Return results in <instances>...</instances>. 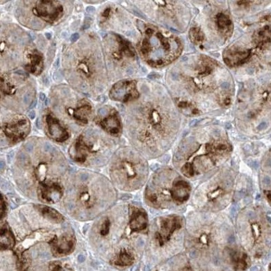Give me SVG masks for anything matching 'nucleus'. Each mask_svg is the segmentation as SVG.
Returning <instances> with one entry per match:
<instances>
[{
	"mask_svg": "<svg viewBox=\"0 0 271 271\" xmlns=\"http://www.w3.org/2000/svg\"><path fill=\"white\" fill-rule=\"evenodd\" d=\"M189 225L184 235V244L198 271H228L231 268L228 250L229 241H222V230L211 222Z\"/></svg>",
	"mask_w": 271,
	"mask_h": 271,
	"instance_id": "f257e3e1",
	"label": "nucleus"
},
{
	"mask_svg": "<svg viewBox=\"0 0 271 271\" xmlns=\"http://www.w3.org/2000/svg\"><path fill=\"white\" fill-rule=\"evenodd\" d=\"M189 182L172 169H163L151 177L145 191V198L151 207L169 209L179 207L189 200Z\"/></svg>",
	"mask_w": 271,
	"mask_h": 271,
	"instance_id": "f03ea898",
	"label": "nucleus"
},
{
	"mask_svg": "<svg viewBox=\"0 0 271 271\" xmlns=\"http://www.w3.org/2000/svg\"><path fill=\"white\" fill-rule=\"evenodd\" d=\"M184 220L177 214L158 218L150 230V251L155 256L169 259L168 249L174 250V244L180 245L184 241Z\"/></svg>",
	"mask_w": 271,
	"mask_h": 271,
	"instance_id": "7ed1b4c3",
	"label": "nucleus"
},
{
	"mask_svg": "<svg viewBox=\"0 0 271 271\" xmlns=\"http://www.w3.org/2000/svg\"><path fill=\"white\" fill-rule=\"evenodd\" d=\"M233 180L230 172H222L201 185L194 194L201 209L216 212L227 206L232 198Z\"/></svg>",
	"mask_w": 271,
	"mask_h": 271,
	"instance_id": "20e7f679",
	"label": "nucleus"
},
{
	"mask_svg": "<svg viewBox=\"0 0 271 271\" xmlns=\"http://www.w3.org/2000/svg\"><path fill=\"white\" fill-rule=\"evenodd\" d=\"M244 228L242 227V240L248 252L256 257H260L266 252L270 241V227L266 218L261 212L250 209L244 213Z\"/></svg>",
	"mask_w": 271,
	"mask_h": 271,
	"instance_id": "39448f33",
	"label": "nucleus"
},
{
	"mask_svg": "<svg viewBox=\"0 0 271 271\" xmlns=\"http://www.w3.org/2000/svg\"><path fill=\"white\" fill-rule=\"evenodd\" d=\"M23 44V34L17 26L0 24V73L19 66Z\"/></svg>",
	"mask_w": 271,
	"mask_h": 271,
	"instance_id": "423d86ee",
	"label": "nucleus"
},
{
	"mask_svg": "<svg viewBox=\"0 0 271 271\" xmlns=\"http://www.w3.org/2000/svg\"><path fill=\"white\" fill-rule=\"evenodd\" d=\"M22 76L16 72L0 73V106L11 111H19L22 108L25 95L34 92H23L25 81Z\"/></svg>",
	"mask_w": 271,
	"mask_h": 271,
	"instance_id": "0eeeda50",
	"label": "nucleus"
},
{
	"mask_svg": "<svg viewBox=\"0 0 271 271\" xmlns=\"http://www.w3.org/2000/svg\"><path fill=\"white\" fill-rule=\"evenodd\" d=\"M29 130L26 118L0 106V146L22 139Z\"/></svg>",
	"mask_w": 271,
	"mask_h": 271,
	"instance_id": "6e6552de",
	"label": "nucleus"
},
{
	"mask_svg": "<svg viewBox=\"0 0 271 271\" xmlns=\"http://www.w3.org/2000/svg\"><path fill=\"white\" fill-rule=\"evenodd\" d=\"M84 51L85 56L78 54L75 51L77 54L74 56V63L76 64L74 67L76 69L75 73L78 74L77 77L80 75V79L82 80L79 89L86 91L88 86H90L92 82H95L92 76L94 73L91 71H96V72L101 74L103 64L98 49L92 50L88 46V49L84 48Z\"/></svg>",
	"mask_w": 271,
	"mask_h": 271,
	"instance_id": "1a4fd4ad",
	"label": "nucleus"
},
{
	"mask_svg": "<svg viewBox=\"0 0 271 271\" xmlns=\"http://www.w3.org/2000/svg\"><path fill=\"white\" fill-rule=\"evenodd\" d=\"M154 271H194L185 256H175L159 264Z\"/></svg>",
	"mask_w": 271,
	"mask_h": 271,
	"instance_id": "9d476101",
	"label": "nucleus"
},
{
	"mask_svg": "<svg viewBox=\"0 0 271 271\" xmlns=\"http://www.w3.org/2000/svg\"><path fill=\"white\" fill-rule=\"evenodd\" d=\"M148 216L142 208H134L129 220V228L134 232H141L147 229Z\"/></svg>",
	"mask_w": 271,
	"mask_h": 271,
	"instance_id": "9b49d317",
	"label": "nucleus"
},
{
	"mask_svg": "<svg viewBox=\"0 0 271 271\" xmlns=\"http://www.w3.org/2000/svg\"><path fill=\"white\" fill-rule=\"evenodd\" d=\"M46 121L48 127V132L54 139L61 142L68 138V133L59 124L58 121L52 117V116L48 115L46 117Z\"/></svg>",
	"mask_w": 271,
	"mask_h": 271,
	"instance_id": "f8f14e48",
	"label": "nucleus"
},
{
	"mask_svg": "<svg viewBox=\"0 0 271 271\" xmlns=\"http://www.w3.org/2000/svg\"><path fill=\"white\" fill-rule=\"evenodd\" d=\"M41 196L48 201H56L61 197V189L58 186H52L50 187H44L41 190Z\"/></svg>",
	"mask_w": 271,
	"mask_h": 271,
	"instance_id": "ddd939ff",
	"label": "nucleus"
},
{
	"mask_svg": "<svg viewBox=\"0 0 271 271\" xmlns=\"http://www.w3.org/2000/svg\"><path fill=\"white\" fill-rule=\"evenodd\" d=\"M101 125L104 128L111 134H118L120 130V124L118 119L115 115L110 116L106 119L101 122Z\"/></svg>",
	"mask_w": 271,
	"mask_h": 271,
	"instance_id": "4468645a",
	"label": "nucleus"
},
{
	"mask_svg": "<svg viewBox=\"0 0 271 271\" xmlns=\"http://www.w3.org/2000/svg\"><path fill=\"white\" fill-rule=\"evenodd\" d=\"M135 257L132 253L126 250H122L116 260L115 264L120 266H130L134 262Z\"/></svg>",
	"mask_w": 271,
	"mask_h": 271,
	"instance_id": "2eb2a0df",
	"label": "nucleus"
},
{
	"mask_svg": "<svg viewBox=\"0 0 271 271\" xmlns=\"http://www.w3.org/2000/svg\"><path fill=\"white\" fill-rule=\"evenodd\" d=\"M14 243V238L7 228L0 230V249H7L12 247Z\"/></svg>",
	"mask_w": 271,
	"mask_h": 271,
	"instance_id": "dca6fc26",
	"label": "nucleus"
},
{
	"mask_svg": "<svg viewBox=\"0 0 271 271\" xmlns=\"http://www.w3.org/2000/svg\"><path fill=\"white\" fill-rule=\"evenodd\" d=\"M37 207L41 214L44 215V216L46 217L49 220L54 222H60L63 220V218L59 212H57L56 210L51 209L48 207H45V206L38 205Z\"/></svg>",
	"mask_w": 271,
	"mask_h": 271,
	"instance_id": "f3484780",
	"label": "nucleus"
},
{
	"mask_svg": "<svg viewBox=\"0 0 271 271\" xmlns=\"http://www.w3.org/2000/svg\"><path fill=\"white\" fill-rule=\"evenodd\" d=\"M73 241L68 239H62L58 241V243L55 245L56 250L59 254H67L73 249Z\"/></svg>",
	"mask_w": 271,
	"mask_h": 271,
	"instance_id": "a211bd4d",
	"label": "nucleus"
},
{
	"mask_svg": "<svg viewBox=\"0 0 271 271\" xmlns=\"http://www.w3.org/2000/svg\"><path fill=\"white\" fill-rule=\"evenodd\" d=\"M109 227H110V222H109L108 219H107V220H104V222L102 225L101 230H100V233L103 235H107L109 232Z\"/></svg>",
	"mask_w": 271,
	"mask_h": 271,
	"instance_id": "6ab92c4d",
	"label": "nucleus"
},
{
	"mask_svg": "<svg viewBox=\"0 0 271 271\" xmlns=\"http://www.w3.org/2000/svg\"><path fill=\"white\" fill-rule=\"evenodd\" d=\"M33 149H34V145H33L32 142H28L27 143H26L25 149L26 150V151L29 152V153H31V152L33 151Z\"/></svg>",
	"mask_w": 271,
	"mask_h": 271,
	"instance_id": "aec40b11",
	"label": "nucleus"
},
{
	"mask_svg": "<svg viewBox=\"0 0 271 271\" xmlns=\"http://www.w3.org/2000/svg\"><path fill=\"white\" fill-rule=\"evenodd\" d=\"M79 39V35L78 33H74L71 37V40L72 42H75Z\"/></svg>",
	"mask_w": 271,
	"mask_h": 271,
	"instance_id": "412c9836",
	"label": "nucleus"
},
{
	"mask_svg": "<svg viewBox=\"0 0 271 271\" xmlns=\"http://www.w3.org/2000/svg\"><path fill=\"white\" fill-rule=\"evenodd\" d=\"M266 125H267V124H266V123H265V122H263V123H262V124H260L258 126H257V129H258V130H262V129L266 128Z\"/></svg>",
	"mask_w": 271,
	"mask_h": 271,
	"instance_id": "4be33fe9",
	"label": "nucleus"
},
{
	"mask_svg": "<svg viewBox=\"0 0 271 271\" xmlns=\"http://www.w3.org/2000/svg\"><path fill=\"white\" fill-rule=\"evenodd\" d=\"M95 10H96L95 8H94L93 6H88V7L86 8L87 12L90 13V14H92V13H93V12H94Z\"/></svg>",
	"mask_w": 271,
	"mask_h": 271,
	"instance_id": "5701e85b",
	"label": "nucleus"
},
{
	"mask_svg": "<svg viewBox=\"0 0 271 271\" xmlns=\"http://www.w3.org/2000/svg\"><path fill=\"white\" fill-rule=\"evenodd\" d=\"M107 109H104V108H102V109H100L99 111H98V114H99L100 115H101V116H103V115H106L107 114Z\"/></svg>",
	"mask_w": 271,
	"mask_h": 271,
	"instance_id": "b1692460",
	"label": "nucleus"
},
{
	"mask_svg": "<svg viewBox=\"0 0 271 271\" xmlns=\"http://www.w3.org/2000/svg\"><path fill=\"white\" fill-rule=\"evenodd\" d=\"M28 115H29V118L31 119H34L35 117V111H31L30 112H29Z\"/></svg>",
	"mask_w": 271,
	"mask_h": 271,
	"instance_id": "393cba45",
	"label": "nucleus"
},
{
	"mask_svg": "<svg viewBox=\"0 0 271 271\" xmlns=\"http://www.w3.org/2000/svg\"><path fill=\"white\" fill-rule=\"evenodd\" d=\"M78 261L79 262H84L85 261V257L83 256V255H79V256H78Z\"/></svg>",
	"mask_w": 271,
	"mask_h": 271,
	"instance_id": "a878e982",
	"label": "nucleus"
},
{
	"mask_svg": "<svg viewBox=\"0 0 271 271\" xmlns=\"http://www.w3.org/2000/svg\"><path fill=\"white\" fill-rule=\"evenodd\" d=\"M88 178V176L87 175V174H82V175L81 176V180L83 181L86 180Z\"/></svg>",
	"mask_w": 271,
	"mask_h": 271,
	"instance_id": "bb28decb",
	"label": "nucleus"
},
{
	"mask_svg": "<svg viewBox=\"0 0 271 271\" xmlns=\"http://www.w3.org/2000/svg\"><path fill=\"white\" fill-rule=\"evenodd\" d=\"M198 122H199V120H198V119L193 120V121H192V122H191V124H190V125H191V126H193V125L197 124V123H198Z\"/></svg>",
	"mask_w": 271,
	"mask_h": 271,
	"instance_id": "cd10ccee",
	"label": "nucleus"
},
{
	"mask_svg": "<svg viewBox=\"0 0 271 271\" xmlns=\"http://www.w3.org/2000/svg\"><path fill=\"white\" fill-rule=\"evenodd\" d=\"M39 98H40V99H41V100H44L45 98H46V96H45V94L44 93H41L39 94Z\"/></svg>",
	"mask_w": 271,
	"mask_h": 271,
	"instance_id": "c85d7f7f",
	"label": "nucleus"
},
{
	"mask_svg": "<svg viewBox=\"0 0 271 271\" xmlns=\"http://www.w3.org/2000/svg\"><path fill=\"white\" fill-rule=\"evenodd\" d=\"M222 88H228V84L227 83H224V84H222Z\"/></svg>",
	"mask_w": 271,
	"mask_h": 271,
	"instance_id": "c756f323",
	"label": "nucleus"
},
{
	"mask_svg": "<svg viewBox=\"0 0 271 271\" xmlns=\"http://www.w3.org/2000/svg\"><path fill=\"white\" fill-rule=\"evenodd\" d=\"M4 165H5V163H4V161H0V169H3L4 167Z\"/></svg>",
	"mask_w": 271,
	"mask_h": 271,
	"instance_id": "7c9ffc66",
	"label": "nucleus"
},
{
	"mask_svg": "<svg viewBox=\"0 0 271 271\" xmlns=\"http://www.w3.org/2000/svg\"><path fill=\"white\" fill-rule=\"evenodd\" d=\"M36 125H37V127H38V128H40V126H39V119H37V122H36Z\"/></svg>",
	"mask_w": 271,
	"mask_h": 271,
	"instance_id": "2f4dec72",
	"label": "nucleus"
},
{
	"mask_svg": "<svg viewBox=\"0 0 271 271\" xmlns=\"http://www.w3.org/2000/svg\"><path fill=\"white\" fill-rule=\"evenodd\" d=\"M59 62H60V60L59 59H58L56 61V63H55V66H59Z\"/></svg>",
	"mask_w": 271,
	"mask_h": 271,
	"instance_id": "473e14b6",
	"label": "nucleus"
},
{
	"mask_svg": "<svg viewBox=\"0 0 271 271\" xmlns=\"http://www.w3.org/2000/svg\"><path fill=\"white\" fill-rule=\"evenodd\" d=\"M46 36L47 38H48V39H50V38H51V34H50V33H47L46 34Z\"/></svg>",
	"mask_w": 271,
	"mask_h": 271,
	"instance_id": "72a5a7b5",
	"label": "nucleus"
},
{
	"mask_svg": "<svg viewBox=\"0 0 271 271\" xmlns=\"http://www.w3.org/2000/svg\"><path fill=\"white\" fill-rule=\"evenodd\" d=\"M48 104H49V99L48 98H47V99L46 100V103H45V104L48 105Z\"/></svg>",
	"mask_w": 271,
	"mask_h": 271,
	"instance_id": "f704fd0d",
	"label": "nucleus"
}]
</instances>
